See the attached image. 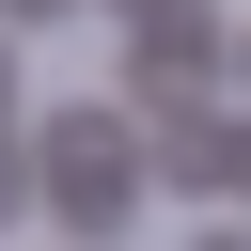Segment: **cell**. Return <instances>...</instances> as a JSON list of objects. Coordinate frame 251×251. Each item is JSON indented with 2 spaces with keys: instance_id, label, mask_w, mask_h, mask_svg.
<instances>
[{
  "instance_id": "cell-1",
  "label": "cell",
  "mask_w": 251,
  "mask_h": 251,
  "mask_svg": "<svg viewBox=\"0 0 251 251\" xmlns=\"http://www.w3.org/2000/svg\"><path fill=\"white\" fill-rule=\"evenodd\" d=\"M47 126H63V141H47L63 220H110V204H126V173H141V157H126V126H110V110H47Z\"/></svg>"
},
{
  "instance_id": "cell-2",
  "label": "cell",
  "mask_w": 251,
  "mask_h": 251,
  "mask_svg": "<svg viewBox=\"0 0 251 251\" xmlns=\"http://www.w3.org/2000/svg\"><path fill=\"white\" fill-rule=\"evenodd\" d=\"M188 251H251V235H235V220H220V235H188Z\"/></svg>"
}]
</instances>
